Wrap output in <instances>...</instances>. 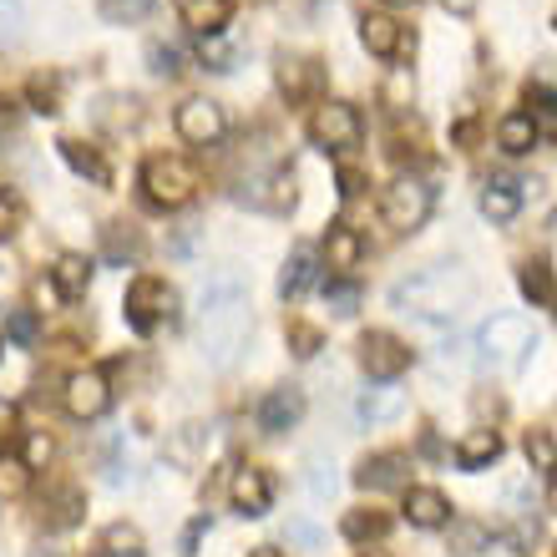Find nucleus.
<instances>
[{
	"label": "nucleus",
	"instance_id": "obj_1",
	"mask_svg": "<svg viewBox=\"0 0 557 557\" xmlns=\"http://www.w3.org/2000/svg\"><path fill=\"white\" fill-rule=\"evenodd\" d=\"M198 339L213 366H234V355L249 339V299L234 274H213L198 294Z\"/></svg>",
	"mask_w": 557,
	"mask_h": 557
},
{
	"label": "nucleus",
	"instance_id": "obj_2",
	"mask_svg": "<svg viewBox=\"0 0 557 557\" xmlns=\"http://www.w3.org/2000/svg\"><path fill=\"white\" fill-rule=\"evenodd\" d=\"M471 294H476V278L461 264H431L416 278L396 284L391 299H396L406 314H421V320H456V314L471 305Z\"/></svg>",
	"mask_w": 557,
	"mask_h": 557
},
{
	"label": "nucleus",
	"instance_id": "obj_3",
	"mask_svg": "<svg viewBox=\"0 0 557 557\" xmlns=\"http://www.w3.org/2000/svg\"><path fill=\"white\" fill-rule=\"evenodd\" d=\"M122 314L133 324L137 335H158L177 320V289L158 274H137L127 284V299H122Z\"/></svg>",
	"mask_w": 557,
	"mask_h": 557
},
{
	"label": "nucleus",
	"instance_id": "obj_4",
	"mask_svg": "<svg viewBox=\"0 0 557 557\" xmlns=\"http://www.w3.org/2000/svg\"><path fill=\"white\" fill-rule=\"evenodd\" d=\"M537 350V330H532L522 314H492V320L476 330V355L482 366H522L528 355Z\"/></svg>",
	"mask_w": 557,
	"mask_h": 557
},
{
	"label": "nucleus",
	"instance_id": "obj_5",
	"mask_svg": "<svg viewBox=\"0 0 557 557\" xmlns=\"http://www.w3.org/2000/svg\"><path fill=\"white\" fill-rule=\"evenodd\" d=\"M143 193L152 208H183L193 193H198V168L183 158L158 152V158L143 162Z\"/></svg>",
	"mask_w": 557,
	"mask_h": 557
},
{
	"label": "nucleus",
	"instance_id": "obj_6",
	"mask_svg": "<svg viewBox=\"0 0 557 557\" xmlns=\"http://www.w3.org/2000/svg\"><path fill=\"white\" fill-rule=\"evenodd\" d=\"M309 137H314V147H324V152H350V147H360V137H366V122H360V112H355L350 102H320L309 112Z\"/></svg>",
	"mask_w": 557,
	"mask_h": 557
},
{
	"label": "nucleus",
	"instance_id": "obj_7",
	"mask_svg": "<svg viewBox=\"0 0 557 557\" xmlns=\"http://www.w3.org/2000/svg\"><path fill=\"white\" fill-rule=\"evenodd\" d=\"M381 219L396 228V234H416L425 219H431V188L421 177H396L381 198Z\"/></svg>",
	"mask_w": 557,
	"mask_h": 557
},
{
	"label": "nucleus",
	"instance_id": "obj_8",
	"mask_svg": "<svg viewBox=\"0 0 557 557\" xmlns=\"http://www.w3.org/2000/svg\"><path fill=\"white\" fill-rule=\"evenodd\" d=\"M360 366L370 381H400L411 370V345L396 339L391 330H370V335H360Z\"/></svg>",
	"mask_w": 557,
	"mask_h": 557
},
{
	"label": "nucleus",
	"instance_id": "obj_9",
	"mask_svg": "<svg viewBox=\"0 0 557 557\" xmlns=\"http://www.w3.org/2000/svg\"><path fill=\"white\" fill-rule=\"evenodd\" d=\"M61 406H66L72 421H97V416H107V406H112L107 370H76L72 381H66V391H61Z\"/></svg>",
	"mask_w": 557,
	"mask_h": 557
},
{
	"label": "nucleus",
	"instance_id": "obj_10",
	"mask_svg": "<svg viewBox=\"0 0 557 557\" xmlns=\"http://www.w3.org/2000/svg\"><path fill=\"white\" fill-rule=\"evenodd\" d=\"M173 127L177 137L188 147H213L223 133H228V117H223L219 102H208V97H188V102L173 112Z\"/></svg>",
	"mask_w": 557,
	"mask_h": 557
},
{
	"label": "nucleus",
	"instance_id": "obj_11",
	"mask_svg": "<svg viewBox=\"0 0 557 557\" xmlns=\"http://www.w3.org/2000/svg\"><path fill=\"white\" fill-rule=\"evenodd\" d=\"M228 502H234L238 517H264L274 507V482H269V471L259 467H238L228 476Z\"/></svg>",
	"mask_w": 557,
	"mask_h": 557
},
{
	"label": "nucleus",
	"instance_id": "obj_12",
	"mask_svg": "<svg viewBox=\"0 0 557 557\" xmlns=\"http://www.w3.org/2000/svg\"><path fill=\"white\" fill-rule=\"evenodd\" d=\"M411 482V456L400 451H381V456H366L355 467V486L360 492H396V486Z\"/></svg>",
	"mask_w": 557,
	"mask_h": 557
},
{
	"label": "nucleus",
	"instance_id": "obj_13",
	"mask_svg": "<svg viewBox=\"0 0 557 557\" xmlns=\"http://www.w3.org/2000/svg\"><path fill=\"white\" fill-rule=\"evenodd\" d=\"M299 416H305V391H299V385H278V391H269V396L259 400V431H264V436L294 431Z\"/></svg>",
	"mask_w": 557,
	"mask_h": 557
},
{
	"label": "nucleus",
	"instance_id": "obj_14",
	"mask_svg": "<svg viewBox=\"0 0 557 557\" xmlns=\"http://www.w3.org/2000/svg\"><path fill=\"white\" fill-rule=\"evenodd\" d=\"M360 41H366L370 57H381V61L406 57V46H411L396 15H381V11H366V15H360Z\"/></svg>",
	"mask_w": 557,
	"mask_h": 557
},
{
	"label": "nucleus",
	"instance_id": "obj_15",
	"mask_svg": "<svg viewBox=\"0 0 557 557\" xmlns=\"http://www.w3.org/2000/svg\"><path fill=\"white\" fill-rule=\"evenodd\" d=\"M355 416L366 425H391L406 416V391H400L396 381H375L370 391H360V400H355Z\"/></svg>",
	"mask_w": 557,
	"mask_h": 557
},
{
	"label": "nucleus",
	"instance_id": "obj_16",
	"mask_svg": "<svg viewBox=\"0 0 557 557\" xmlns=\"http://www.w3.org/2000/svg\"><path fill=\"white\" fill-rule=\"evenodd\" d=\"M406 522L421 532L451 528V502L441 497L436 486H406Z\"/></svg>",
	"mask_w": 557,
	"mask_h": 557
},
{
	"label": "nucleus",
	"instance_id": "obj_17",
	"mask_svg": "<svg viewBox=\"0 0 557 557\" xmlns=\"http://www.w3.org/2000/svg\"><path fill=\"white\" fill-rule=\"evenodd\" d=\"M294 198H299V188H294L289 168H274V173H264L259 183H253V193H244V203L264 208V213H289Z\"/></svg>",
	"mask_w": 557,
	"mask_h": 557
},
{
	"label": "nucleus",
	"instance_id": "obj_18",
	"mask_svg": "<svg viewBox=\"0 0 557 557\" xmlns=\"http://www.w3.org/2000/svg\"><path fill=\"white\" fill-rule=\"evenodd\" d=\"M234 5L228 0H177V21L193 30V36H223Z\"/></svg>",
	"mask_w": 557,
	"mask_h": 557
},
{
	"label": "nucleus",
	"instance_id": "obj_19",
	"mask_svg": "<svg viewBox=\"0 0 557 557\" xmlns=\"http://www.w3.org/2000/svg\"><path fill=\"white\" fill-rule=\"evenodd\" d=\"M360 259H366V238L355 234L350 223H330V234H324V264L335 269V274H350V269H360Z\"/></svg>",
	"mask_w": 557,
	"mask_h": 557
},
{
	"label": "nucleus",
	"instance_id": "obj_20",
	"mask_svg": "<svg viewBox=\"0 0 557 557\" xmlns=\"http://www.w3.org/2000/svg\"><path fill=\"white\" fill-rule=\"evenodd\" d=\"M497 456H502V436L492 425H476V431H467V436L456 441V467L461 471H482V467H492Z\"/></svg>",
	"mask_w": 557,
	"mask_h": 557
},
{
	"label": "nucleus",
	"instance_id": "obj_21",
	"mask_svg": "<svg viewBox=\"0 0 557 557\" xmlns=\"http://www.w3.org/2000/svg\"><path fill=\"white\" fill-rule=\"evenodd\" d=\"M278 91L289 97V102H305L309 91L320 87V61L309 57H278Z\"/></svg>",
	"mask_w": 557,
	"mask_h": 557
},
{
	"label": "nucleus",
	"instance_id": "obj_22",
	"mask_svg": "<svg viewBox=\"0 0 557 557\" xmlns=\"http://www.w3.org/2000/svg\"><path fill=\"white\" fill-rule=\"evenodd\" d=\"M482 213L492 223H512L522 213V183L517 177H492L482 188Z\"/></svg>",
	"mask_w": 557,
	"mask_h": 557
},
{
	"label": "nucleus",
	"instance_id": "obj_23",
	"mask_svg": "<svg viewBox=\"0 0 557 557\" xmlns=\"http://www.w3.org/2000/svg\"><path fill=\"white\" fill-rule=\"evenodd\" d=\"M51 289H57L61 299H82V294L91 289V259H82V253H61L57 269H51Z\"/></svg>",
	"mask_w": 557,
	"mask_h": 557
},
{
	"label": "nucleus",
	"instance_id": "obj_24",
	"mask_svg": "<svg viewBox=\"0 0 557 557\" xmlns=\"http://www.w3.org/2000/svg\"><path fill=\"white\" fill-rule=\"evenodd\" d=\"M497 147L512 152V158L532 152V147H537V122H532V112H507V117L497 122Z\"/></svg>",
	"mask_w": 557,
	"mask_h": 557
},
{
	"label": "nucleus",
	"instance_id": "obj_25",
	"mask_svg": "<svg viewBox=\"0 0 557 557\" xmlns=\"http://www.w3.org/2000/svg\"><path fill=\"white\" fill-rule=\"evenodd\" d=\"M345 537L350 543H381L385 532H391V512H381V507H355V512H345Z\"/></svg>",
	"mask_w": 557,
	"mask_h": 557
},
{
	"label": "nucleus",
	"instance_id": "obj_26",
	"mask_svg": "<svg viewBox=\"0 0 557 557\" xmlns=\"http://www.w3.org/2000/svg\"><path fill=\"white\" fill-rule=\"evenodd\" d=\"M517 284H522V294H528L532 305H557V289H553V269H547L543 259H528V264L517 269Z\"/></svg>",
	"mask_w": 557,
	"mask_h": 557
},
{
	"label": "nucleus",
	"instance_id": "obj_27",
	"mask_svg": "<svg viewBox=\"0 0 557 557\" xmlns=\"http://www.w3.org/2000/svg\"><path fill=\"white\" fill-rule=\"evenodd\" d=\"M309 284H314V253H309V249H294L289 264H284V274H278V294H284V299H299Z\"/></svg>",
	"mask_w": 557,
	"mask_h": 557
},
{
	"label": "nucleus",
	"instance_id": "obj_28",
	"mask_svg": "<svg viewBox=\"0 0 557 557\" xmlns=\"http://www.w3.org/2000/svg\"><path fill=\"white\" fill-rule=\"evenodd\" d=\"M522 446H528V461H532V471L553 482V476H557V436H553V431H543V425H532V431H528V441H522Z\"/></svg>",
	"mask_w": 557,
	"mask_h": 557
},
{
	"label": "nucleus",
	"instance_id": "obj_29",
	"mask_svg": "<svg viewBox=\"0 0 557 557\" xmlns=\"http://www.w3.org/2000/svg\"><path fill=\"white\" fill-rule=\"evenodd\" d=\"M61 158L72 162L76 173L82 177H91V183H107V162H102V152H97V147H87V143H76V137H66V143H61Z\"/></svg>",
	"mask_w": 557,
	"mask_h": 557
},
{
	"label": "nucleus",
	"instance_id": "obj_30",
	"mask_svg": "<svg viewBox=\"0 0 557 557\" xmlns=\"http://www.w3.org/2000/svg\"><path fill=\"white\" fill-rule=\"evenodd\" d=\"M411 97H416V82H411V72H406V66H396V72L385 76L381 102L391 107V112H406V107H411Z\"/></svg>",
	"mask_w": 557,
	"mask_h": 557
},
{
	"label": "nucleus",
	"instance_id": "obj_31",
	"mask_svg": "<svg viewBox=\"0 0 557 557\" xmlns=\"http://www.w3.org/2000/svg\"><path fill=\"white\" fill-rule=\"evenodd\" d=\"M324 305L335 309L339 320H350L355 309H360V284H350V278H330V284H324Z\"/></svg>",
	"mask_w": 557,
	"mask_h": 557
},
{
	"label": "nucleus",
	"instance_id": "obj_32",
	"mask_svg": "<svg viewBox=\"0 0 557 557\" xmlns=\"http://www.w3.org/2000/svg\"><path fill=\"white\" fill-rule=\"evenodd\" d=\"M97 11H102V21H112V26H133V21H143V15L152 11V0H97Z\"/></svg>",
	"mask_w": 557,
	"mask_h": 557
},
{
	"label": "nucleus",
	"instance_id": "obj_33",
	"mask_svg": "<svg viewBox=\"0 0 557 557\" xmlns=\"http://www.w3.org/2000/svg\"><path fill=\"white\" fill-rule=\"evenodd\" d=\"M57 456V441L46 431H26V446H21V467L26 471H46V461Z\"/></svg>",
	"mask_w": 557,
	"mask_h": 557
},
{
	"label": "nucleus",
	"instance_id": "obj_34",
	"mask_svg": "<svg viewBox=\"0 0 557 557\" xmlns=\"http://www.w3.org/2000/svg\"><path fill=\"white\" fill-rule=\"evenodd\" d=\"M30 486V471L15 456H0V502H15Z\"/></svg>",
	"mask_w": 557,
	"mask_h": 557
},
{
	"label": "nucleus",
	"instance_id": "obj_35",
	"mask_svg": "<svg viewBox=\"0 0 557 557\" xmlns=\"http://www.w3.org/2000/svg\"><path fill=\"white\" fill-rule=\"evenodd\" d=\"M107 259H137V249H143V244H137V234L133 228H127V223H112V228H107Z\"/></svg>",
	"mask_w": 557,
	"mask_h": 557
},
{
	"label": "nucleus",
	"instance_id": "obj_36",
	"mask_svg": "<svg viewBox=\"0 0 557 557\" xmlns=\"http://www.w3.org/2000/svg\"><path fill=\"white\" fill-rule=\"evenodd\" d=\"M5 335L15 339V345H36V335H41V320L30 314V309H11V320H5Z\"/></svg>",
	"mask_w": 557,
	"mask_h": 557
},
{
	"label": "nucleus",
	"instance_id": "obj_37",
	"mask_svg": "<svg viewBox=\"0 0 557 557\" xmlns=\"http://www.w3.org/2000/svg\"><path fill=\"white\" fill-rule=\"evenodd\" d=\"M76 517H82V492H76V486H61L57 497H51V522H57V528H72Z\"/></svg>",
	"mask_w": 557,
	"mask_h": 557
},
{
	"label": "nucleus",
	"instance_id": "obj_38",
	"mask_svg": "<svg viewBox=\"0 0 557 557\" xmlns=\"http://www.w3.org/2000/svg\"><path fill=\"white\" fill-rule=\"evenodd\" d=\"M320 345H324V335L314 330V324H305V320H294V324H289V350L299 355V360L320 355Z\"/></svg>",
	"mask_w": 557,
	"mask_h": 557
},
{
	"label": "nucleus",
	"instance_id": "obj_39",
	"mask_svg": "<svg viewBox=\"0 0 557 557\" xmlns=\"http://www.w3.org/2000/svg\"><path fill=\"white\" fill-rule=\"evenodd\" d=\"M107 547H112V553H143V532H137L133 522H112V528H107Z\"/></svg>",
	"mask_w": 557,
	"mask_h": 557
},
{
	"label": "nucleus",
	"instance_id": "obj_40",
	"mask_svg": "<svg viewBox=\"0 0 557 557\" xmlns=\"http://www.w3.org/2000/svg\"><path fill=\"white\" fill-rule=\"evenodd\" d=\"M30 102H36V112H57V76H36L30 82Z\"/></svg>",
	"mask_w": 557,
	"mask_h": 557
},
{
	"label": "nucleus",
	"instance_id": "obj_41",
	"mask_svg": "<svg viewBox=\"0 0 557 557\" xmlns=\"http://www.w3.org/2000/svg\"><path fill=\"white\" fill-rule=\"evenodd\" d=\"M15 431H21V416H15V406L5 396H0V456L11 451V441H15Z\"/></svg>",
	"mask_w": 557,
	"mask_h": 557
},
{
	"label": "nucleus",
	"instance_id": "obj_42",
	"mask_svg": "<svg viewBox=\"0 0 557 557\" xmlns=\"http://www.w3.org/2000/svg\"><path fill=\"white\" fill-rule=\"evenodd\" d=\"M15 30H21V5L0 0V41H15Z\"/></svg>",
	"mask_w": 557,
	"mask_h": 557
},
{
	"label": "nucleus",
	"instance_id": "obj_43",
	"mask_svg": "<svg viewBox=\"0 0 557 557\" xmlns=\"http://www.w3.org/2000/svg\"><path fill=\"white\" fill-rule=\"evenodd\" d=\"M152 61H158V66H152L158 76H173L177 72V51H173V46H152Z\"/></svg>",
	"mask_w": 557,
	"mask_h": 557
},
{
	"label": "nucleus",
	"instance_id": "obj_44",
	"mask_svg": "<svg viewBox=\"0 0 557 557\" xmlns=\"http://www.w3.org/2000/svg\"><path fill=\"white\" fill-rule=\"evenodd\" d=\"M11 234H15V203L5 198V193H0V244H5Z\"/></svg>",
	"mask_w": 557,
	"mask_h": 557
},
{
	"label": "nucleus",
	"instance_id": "obj_45",
	"mask_svg": "<svg viewBox=\"0 0 557 557\" xmlns=\"http://www.w3.org/2000/svg\"><path fill=\"white\" fill-rule=\"evenodd\" d=\"M486 532L482 528H456V547H461V553H476V543H482Z\"/></svg>",
	"mask_w": 557,
	"mask_h": 557
},
{
	"label": "nucleus",
	"instance_id": "obj_46",
	"mask_svg": "<svg viewBox=\"0 0 557 557\" xmlns=\"http://www.w3.org/2000/svg\"><path fill=\"white\" fill-rule=\"evenodd\" d=\"M208 528H213V522H208V517H198V522H193V528L183 532V553H193V547H198V537H203Z\"/></svg>",
	"mask_w": 557,
	"mask_h": 557
},
{
	"label": "nucleus",
	"instance_id": "obj_47",
	"mask_svg": "<svg viewBox=\"0 0 557 557\" xmlns=\"http://www.w3.org/2000/svg\"><path fill=\"white\" fill-rule=\"evenodd\" d=\"M360 183H366V177L355 173V168H345V173H339V193H345V198H355V193H360Z\"/></svg>",
	"mask_w": 557,
	"mask_h": 557
},
{
	"label": "nucleus",
	"instance_id": "obj_48",
	"mask_svg": "<svg viewBox=\"0 0 557 557\" xmlns=\"http://www.w3.org/2000/svg\"><path fill=\"white\" fill-rule=\"evenodd\" d=\"M441 5H446V11H456V15H471V11H476V0H441Z\"/></svg>",
	"mask_w": 557,
	"mask_h": 557
},
{
	"label": "nucleus",
	"instance_id": "obj_49",
	"mask_svg": "<svg viewBox=\"0 0 557 557\" xmlns=\"http://www.w3.org/2000/svg\"><path fill=\"white\" fill-rule=\"evenodd\" d=\"M547 512H557V476L547 482Z\"/></svg>",
	"mask_w": 557,
	"mask_h": 557
},
{
	"label": "nucleus",
	"instance_id": "obj_50",
	"mask_svg": "<svg viewBox=\"0 0 557 557\" xmlns=\"http://www.w3.org/2000/svg\"><path fill=\"white\" fill-rule=\"evenodd\" d=\"M249 557H278V547H253Z\"/></svg>",
	"mask_w": 557,
	"mask_h": 557
},
{
	"label": "nucleus",
	"instance_id": "obj_51",
	"mask_svg": "<svg viewBox=\"0 0 557 557\" xmlns=\"http://www.w3.org/2000/svg\"><path fill=\"white\" fill-rule=\"evenodd\" d=\"M107 557H143V553H107Z\"/></svg>",
	"mask_w": 557,
	"mask_h": 557
},
{
	"label": "nucleus",
	"instance_id": "obj_52",
	"mask_svg": "<svg viewBox=\"0 0 557 557\" xmlns=\"http://www.w3.org/2000/svg\"><path fill=\"white\" fill-rule=\"evenodd\" d=\"M385 5H411V0H385Z\"/></svg>",
	"mask_w": 557,
	"mask_h": 557
},
{
	"label": "nucleus",
	"instance_id": "obj_53",
	"mask_svg": "<svg viewBox=\"0 0 557 557\" xmlns=\"http://www.w3.org/2000/svg\"><path fill=\"white\" fill-rule=\"evenodd\" d=\"M366 557H391V553H366Z\"/></svg>",
	"mask_w": 557,
	"mask_h": 557
}]
</instances>
